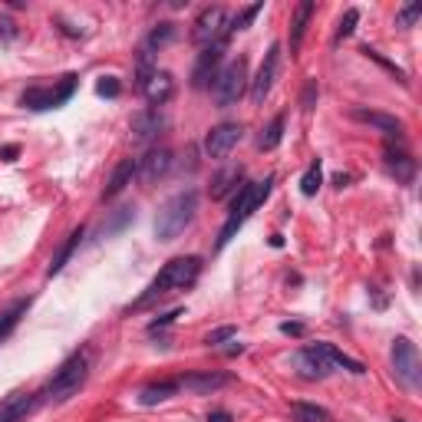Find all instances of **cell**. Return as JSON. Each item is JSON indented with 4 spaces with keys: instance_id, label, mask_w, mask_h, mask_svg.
I'll use <instances>...</instances> for the list:
<instances>
[{
    "instance_id": "6da1fadb",
    "label": "cell",
    "mask_w": 422,
    "mask_h": 422,
    "mask_svg": "<svg viewBox=\"0 0 422 422\" xmlns=\"http://www.w3.org/2000/svg\"><path fill=\"white\" fill-rule=\"evenodd\" d=\"M199 277H201V258H195V254H189V258H172L156 277H152V284L142 291V297L126 307V313L146 311V307H152V303L162 301V297H169V293L191 287Z\"/></svg>"
},
{
    "instance_id": "7a4b0ae2",
    "label": "cell",
    "mask_w": 422,
    "mask_h": 422,
    "mask_svg": "<svg viewBox=\"0 0 422 422\" xmlns=\"http://www.w3.org/2000/svg\"><path fill=\"white\" fill-rule=\"evenodd\" d=\"M271 189H274V175H267V179H261V181H248V185L238 189V195H234V201H231V211H228V218H224V224H221V231H218V244H215L218 251L228 248V241L241 231V224L267 201Z\"/></svg>"
},
{
    "instance_id": "3957f363",
    "label": "cell",
    "mask_w": 422,
    "mask_h": 422,
    "mask_svg": "<svg viewBox=\"0 0 422 422\" xmlns=\"http://www.w3.org/2000/svg\"><path fill=\"white\" fill-rule=\"evenodd\" d=\"M195 215H199V191L185 189L179 195H172L156 215V238L159 241H175L195 221Z\"/></svg>"
},
{
    "instance_id": "277c9868",
    "label": "cell",
    "mask_w": 422,
    "mask_h": 422,
    "mask_svg": "<svg viewBox=\"0 0 422 422\" xmlns=\"http://www.w3.org/2000/svg\"><path fill=\"white\" fill-rule=\"evenodd\" d=\"M86 376H89V353L79 350V353H73L60 370L53 373V379L44 386L40 396H44L46 403H66V399H73L79 389L86 386Z\"/></svg>"
},
{
    "instance_id": "5b68a950",
    "label": "cell",
    "mask_w": 422,
    "mask_h": 422,
    "mask_svg": "<svg viewBox=\"0 0 422 422\" xmlns=\"http://www.w3.org/2000/svg\"><path fill=\"white\" fill-rule=\"evenodd\" d=\"M76 86H79V76L76 73H69V76H63V83H56V86H30V89H24L20 106H24V109H34V112L60 109L63 103L73 99Z\"/></svg>"
},
{
    "instance_id": "8992f818",
    "label": "cell",
    "mask_w": 422,
    "mask_h": 422,
    "mask_svg": "<svg viewBox=\"0 0 422 422\" xmlns=\"http://www.w3.org/2000/svg\"><path fill=\"white\" fill-rule=\"evenodd\" d=\"M191 40L199 46H224L231 40V26H228V10L224 7H205L191 24Z\"/></svg>"
},
{
    "instance_id": "52a82bcc",
    "label": "cell",
    "mask_w": 422,
    "mask_h": 422,
    "mask_svg": "<svg viewBox=\"0 0 422 422\" xmlns=\"http://www.w3.org/2000/svg\"><path fill=\"white\" fill-rule=\"evenodd\" d=\"M248 83H251V79H248V60H244V56H238V60H231L228 66H221L218 79L211 83V89H215V103L221 106V109L234 106L244 96Z\"/></svg>"
},
{
    "instance_id": "ba28073f",
    "label": "cell",
    "mask_w": 422,
    "mask_h": 422,
    "mask_svg": "<svg viewBox=\"0 0 422 422\" xmlns=\"http://www.w3.org/2000/svg\"><path fill=\"white\" fill-rule=\"evenodd\" d=\"M389 360H393V373L403 383L406 389H419L422 383V363H419V350L409 336H396V343L389 350Z\"/></svg>"
},
{
    "instance_id": "9c48e42d",
    "label": "cell",
    "mask_w": 422,
    "mask_h": 422,
    "mask_svg": "<svg viewBox=\"0 0 422 422\" xmlns=\"http://www.w3.org/2000/svg\"><path fill=\"white\" fill-rule=\"evenodd\" d=\"M277 69H281V44H271L264 53V63H261L258 76L251 79V103L254 106H264L267 93H271V86H274V79H277Z\"/></svg>"
},
{
    "instance_id": "30bf717a",
    "label": "cell",
    "mask_w": 422,
    "mask_h": 422,
    "mask_svg": "<svg viewBox=\"0 0 422 422\" xmlns=\"http://www.w3.org/2000/svg\"><path fill=\"white\" fill-rule=\"evenodd\" d=\"M241 139H244V129L238 122H221V126H215V129L205 136V152L211 159H224V156H231V149L238 146Z\"/></svg>"
},
{
    "instance_id": "8fae6325",
    "label": "cell",
    "mask_w": 422,
    "mask_h": 422,
    "mask_svg": "<svg viewBox=\"0 0 422 422\" xmlns=\"http://www.w3.org/2000/svg\"><path fill=\"white\" fill-rule=\"evenodd\" d=\"M221 60H224L221 46H205V50L199 53V60H195V69H191V86L195 89L211 86L218 79V73H221Z\"/></svg>"
},
{
    "instance_id": "7c38bea8",
    "label": "cell",
    "mask_w": 422,
    "mask_h": 422,
    "mask_svg": "<svg viewBox=\"0 0 422 422\" xmlns=\"http://www.w3.org/2000/svg\"><path fill=\"white\" fill-rule=\"evenodd\" d=\"M293 366H297V373H301L303 379H327L330 373H333L330 360L323 356V350H320L317 343L297 350V353H293Z\"/></svg>"
},
{
    "instance_id": "4fadbf2b",
    "label": "cell",
    "mask_w": 422,
    "mask_h": 422,
    "mask_svg": "<svg viewBox=\"0 0 422 422\" xmlns=\"http://www.w3.org/2000/svg\"><path fill=\"white\" fill-rule=\"evenodd\" d=\"M172 162H175V159H172V152H169V149H152V152H146V156L136 162V175L146 181V185H156L159 179H165V175H169Z\"/></svg>"
},
{
    "instance_id": "5bb4252c",
    "label": "cell",
    "mask_w": 422,
    "mask_h": 422,
    "mask_svg": "<svg viewBox=\"0 0 422 422\" xmlns=\"http://www.w3.org/2000/svg\"><path fill=\"white\" fill-rule=\"evenodd\" d=\"M179 383V393L185 389V393H215V389H221V386H228L231 383V376L228 373H211V370H205V373H185V376H179L175 379Z\"/></svg>"
},
{
    "instance_id": "9a60e30c",
    "label": "cell",
    "mask_w": 422,
    "mask_h": 422,
    "mask_svg": "<svg viewBox=\"0 0 422 422\" xmlns=\"http://www.w3.org/2000/svg\"><path fill=\"white\" fill-rule=\"evenodd\" d=\"M142 96L149 99V106H152V109L165 106L175 96V76H172V73H165V69H156V73L149 76V83L142 86Z\"/></svg>"
},
{
    "instance_id": "2e32d148",
    "label": "cell",
    "mask_w": 422,
    "mask_h": 422,
    "mask_svg": "<svg viewBox=\"0 0 422 422\" xmlns=\"http://www.w3.org/2000/svg\"><path fill=\"white\" fill-rule=\"evenodd\" d=\"M162 126H165V119L159 109L136 112V116H132V142H136V146H146V142H152V139L159 136Z\"/></svg>"
},
{
    "instance_id": "e0dca14e",
    "label": "cell",
    "mask_w": 422,
    "mask_h": 422,
    "mask_svg": "<svg viewBox=\"0 0 422 422\" xmlns=\"http://www.w3.org/2000/svg\"><path fill=\"white\" fill-rule=\"evenodd\" d=\"M36 409L34 393H10L0 399V422H24Z\"/></svg>"
},
{
    "instance_id": "ac0fdd59",
    "label": "cell",
    "mask_w": 422,
    "mask_h": 422,
    "mask_svg": "<svg viewBox=\"0 0 422 422\" xmlns=\"http://www.w3.org/2000/svg\"><path fill=\"white\" fill-rule=\"evenodd\" d=\"M353 119H356V122H366V126H373V129H379V132H386L389 139H399V136H403V122H399L396 116H386V112L353 109Z\"/></svg>"
},
{
    "instance_id": "d6986e66",
    "label": "cell",
    "mask_w": 422,
    "mask_h": 422,
    "mask_svg": "<svg viewBox=\"0 0 422 422\" xmlns=\"http://www.w3.org/2000/svg\"><path fill=\"white\" fill-rule=\"evenodd\" d=\"M313 10H317V4H313V0H301V4H297V10H293V20H291V53H301L303 34H307V24H311Z\"/></svg>"
},
{
    "instance_id": "ffe728a7",
    "label": "cell",
    "mask_w": 422,
    "mask_h": 422,
    "mask_svg": "<svg viewBox=\"0 0 422 422\" xmlns=\"http://www.w3.org/2000/svg\"><path fill=\"white\" fill-rule=\"evenodd\" d=\"M132 179H136V162H132V159H122V162L116 165V169H112L109 185H106L103 199H106V201L116 199L119 191H126V185H132Z\"/></svg>"
},
{
    "instance_id": "44dd1931",
    "label": "cell",
    "mask_w": 422,
    "mask_h": 422,
    "mask_svg": "<svg viewBox=\"0 0 422 422\" xmlns=\"http://www.w3.org/2000/svg\"><path fill=\"white\" fill-rule=\"evenodd\" d=\"M241 179H244V169H241V165H231V169L218 172L215 181H211V199H228L231 191L241 189Z\"/></svg>"
},
{
    "instance_id": "7402d4cb",
    "label": "cell",
    "mask_w": 422,
    "mask_h": 422,
    "mask_svg": "<svg viewBox=\"0 0 422 422\" xmlns=\"http://www.w3.org/2000/svg\"><path fill=\"white\" fill-rule=\"evenodd\" d=\"M175 393H179V383H175V379H159V383L142 386L139 403H142V406H159V403H165V399H172Z\"/></svg>"
},
{
    "instance_id": "603a6c76",
    "label": "cell",
    "mask_w": 422,
    "mask_h": 422,
    "mask_svg": "<svg viewBox=\"0 0 422 422\" xmlns=\"http://www.w3.org/2000/svg\"><path fill=\"white\" fill-rule=\"evenodd\" d=\"M383 152H386V165H389V172L396 175L399 181H413V175H416V162L409 156H406L403 149H393L386 142V149H383Z\"/></svg>"
},
{
    "instance_id": "cb8c5ba5",
    "label": "cell",
    "mask_w": 422,
    "mask_h": 422,
    "mask_svg": "<svg viewBox=\"0 0 422 422\" xmlns=\"http://www.w3.org/2000/svg\"><path fill=\"white\" fill-rule=\"evenodd\" d=\"M317 346L323 350V356L330 360V366H333V370H346V373H356V376H363V373H366V366H363L360 360L346 356L343 350H336L333 343H317Z\"/></svg>"
},
{
    "instance_id": "d4e9b609",
    "label": "cell",
    "mask_w": 422,
    "mask_h": 422,
    "mask_svg": "<svg viewBox=\"0 0 422 422\" xmlns=\"http://www.w3.org/2000/svg\"><path fill=\"white\" fill-rule=\"evenodd\" d=\"M26 311H30V297H26V301H14V303L7 307V311L0 313V343H4V340H7V336L14 333V330H17L20 317H24Z\"/></svg>"
},
{
    "instance_id": "484cf974",
    "label": "cell",
    "mask_w": 422,
    "mask_h": 422,
    "mask_svg": "<svg viewBox=\"0 0 422 422\" xmlns=\"http://www.w3.org/2000/svg\"><path fill=\"white\" fill-rule=\"evenodd\" d=\"M79 241H83V228H73V231H69V238H66V244H63L60 251H56V258L50 261V267H46V274H60L63 267H66V261L73 258V251L79 248Z\"/></svg>"
},
{
    "instance_id": "4316f807",
    "label": "cell",
    "mask_w": 422,
    "mask_h": 422,
    "mask_svg": "<svg viewBox=\"0 0 422 422\" xmlns=\"http://www.w3.org/2000/svg\"><path fill=\"white\" fill-rule=\"evenodd\" d=\"M284 126H287V116H284V112L271 119V126H267V129L258 136V149H261V152H271V149L281 146V139H284Z\"/></svg>"
},
{
    "instance_id": "83f0119b",
    "label": "cell",
    "mask_w": 422,
    "mask_h": 422,
    "mask_svg": "<svg viewBox=\"0 0 422 422\" xmlns=\"http://www.w3.org/2000/svg\"><path fill=\"white\" fill-rule=\"evenodd\" d=\"M291 419L293 422H330V413L323 406H313V403H291Z\"/></svg>"
},
{
    "instance_id": "f1b7e54d",
    "label": "cell",
    "mask_w": 422,
    "mask_h": 422,
    "mask_svg": "<svg viewBox=\"0 0 422 422\" xmlns=\"http://www.w3.org/2000/svg\"><path fill=\"white\" fill-rule=\"evenodd\" d=\"M320 185H323V169H320V159L317 162H311V169L303 172V179H301V191L307 195V199H313L320 191Z\"/></svg>"
},
{
    "instance_id": "f546056e",
    "label": "cell",
    "mask_w": 422,
    "mask_h": 422,
    "mask_svg": "<svg viewBox=\"0 0 422 422\" xmlns=\"http://www.w3.org/2000/svg\"><path fill=\"white\" fill-rule=\"evenodd\" d=\"M356 24H360V10H356V7H350V10H346V14H343V20H340V26H336L333 44H343L346 36H353Z\"/></svg>"
},
{
    "instance_id": "4dcf8cb0",
    "label": "cell",
    "mask_w": 422,
    "mask_h": 422,
    "mask_svg": "<svg viewBox=\"0 0 422 422\" xmlns=\"http://www.w3.org/2000/svg\"><path fill=\"white\" fill-rule=\"evenodd\" d=\"M261 10H264V0H258V4H251V7H244L241 14L234 17V20H228V26H231V34H234V30H248V26H251V20L258 17Z\"/></svg>"
},
{
    "instance_id": "1f68e13d",
    "label": "cell",
    "mask_w": 422,
    "mask_h": 422,
    "mask_svg": "<svg viewBox=\"0 0 422 422\" xmlns=\"http://www.w3.org/2000/svg\"><path fill=\"white\" fill-rule=\"evenodd\" d=\"M175 36V24H159L152 34H149V40H146V46L149 50H159V46H165L169 40Z\"/></svg>"
},
{
    "instance_id": "d6a6232c",
    "label": "cell",
    "mask_w": 422,
    "mask_h": 422,
    "mask_svg": "<svg viewBox=\"0 0 422 422\" xmlns=\"http://www.w3.org/2000/svg\"><path fill=\"white\" fill-rule=\"evenodd\" d=\"M419 17H422V4H406V7L396 14V26L406 30V26H413Z\"/></svg>"
},
{
    "instance_id": "836d02e7",
    "label": "cell",
    "mask_w": 422,
    "mask_h": 422,
    "mask_svg": "<svg viewBox=\"0 0 422 422\" xmlns=\"http://www.w3.org/2000/svg\"><path fill=\"white\" fill-rule=\"evenodd\" d=\"M96 93L106 96V99H116V96L122 93V83H119L116 76H103L99 83H96Z\"/></svg>"
},
{
    "instance_id": "e575fe53",
    "label": "cell",
    "mask_w": 422,
    "mask_h": 422,
    "mask_svg": "<svg viewBox=\"0 0 422 422\" xmlns=\"http://www.w3.org/2000/svg\"><path fill=\"white\" fill-rule=\"evenodd\" d=\"M363 53H366V56H370V60H376V63H379V66H386V69H389V73H393V76H396V79H399V83H406V73H403V69H399V66H396V63H389V60H383V56H379V53H376V50H370V46H363Z\"/></svg>"
},
{
    "instance_id": "d590c367",
    "label": "cell",
    "mask_w": 422,
    "mask_h": 422,
    "mask_svg": "<svg viewBox=\"0 0 422 422\" xmlns=\"http://www.w3.org/2000/svg\"><path fill=\"white\" fill-rule=\"evenodd\" d=\"M238 336V330L234 327H218V330H211V333L205 336V343L208 346H218V343H224V340H234Z\"/></svg>"
},
{
    "instance_id": "8d00e7d4",
    "label": "cell",
    "mask_w": 422,
    "mask_h": 422,
    "mask_svg": "<svg viewBox=\"0 0 422 422\" xmlns=\"http://www.w3.org/2000/svg\"><path fill=\"white\" fill-rule=\"evenodd\" d=\"M301 106H303V112H311L313 106H317V79H311V83H307V89H303V99H301Z\"/></svg>"
},
{
    "instance_id": "74e56055",
    "label": "cell",
    "mask_w": 422,
    "mask_h": 422,
    "mask_svg": "<svg viewBox=\"0 0 422 422\" xmlns=\"http://www.w3.org/2000/svg\"><path fill=\"white\" fill-rule=\"evenodd\" d=\"M126 221H132V208H122V211H119V218H116V221H112V224H106V228H103V234L119 231V228H122V224H126Z\"/></svg>"
},
{
    "instance_id": "f35d334b",
    "label": "cell",
    "mask_w": 422,
    "mask_h": 422,
    "mask_svg": "<svg viewBox=\"0 0 422 422\" xmlns=\"http://www.w3.org/2000/svg\"><path fill=\"white\" fill-rule=\"evenodd\" d=\"M175 317H181V311H172V313H162V317L159 320H152V323H149V333H156L159 327H169V323H172Z\"/></svg>"
},
{
    "instance_id": "ab89813d",
    "label": "cell",
    "mask_w": 422,
    "mask_h": 422,
    "mask_svg": "<svg viewBox=\"0 0 422 422\" xmlns=\"http://www.w3.org/2000/svg\"><path fill=\"white\" fill-rule=\"evenodd\" d=\"M0 36H4V40H14V36H17V24L10 17H0Z\"/></svg>"
},
{
    "instance_id": "60d3db41",
    "label": "cell",
    "mask_w": 422,
    "mask_h": 422,
    "mask_svg": "<svg viewBox=\"0 0 422 422\" xmlns=\"http://www.w3.org/2000/svg\"><path fill=\"white\" fill-rule=\"evenodd\" d=\"M17 156H20V146H4L0 149V159H4V162H14Z\"/></svg>"
},
{
    "instance_id": "b9f144b4",
    "label": "cell",
    "mask_w": 422,
    "mask_h": 422,
    "mask_svg": "<svg viewBox=\"0 0 422 422\" xmlns=\"http://www.w3.org/2000/svg\"><path fill=\"white\" fill-rule=\"evenodd\" d=\"M281 333H291V336H301V333H303V323H281Z\"/></svg>"
},
{
    "instance_id": "7bdbcfd3",
    "label": "cell",
    "mask_w": 422,
    "mask_h": 422,
    "mask_svg": "<svg viewBox=\"0 0 422 422\" xmlns=\"http://www.w3.org/2000/svg\"><path fill=\"white\" fill-rule=\"evenodd\" d=\"M208 422H234L231 413H224V409H215V413L208 416Z\"/></svg>"
},
{
    "instance_id": "ee69618b",
    "label": "cell",
    "mask_w": 422,
    "mask_h": 422,
    "mask_svg": "<svg viewBox=\"0 0 422 422\" xmlns=\"http://www.w3.org/2000/svg\"><path fill=\"white\" fill-rule=\"evenodd\" d=\"M393 422H406V419H393Z\"/></svg>"
}]
</instances>
